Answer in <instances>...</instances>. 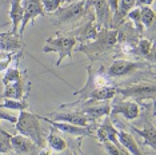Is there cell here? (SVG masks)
Wrapping results in <instances>:
<instances>
[{"instance_id":"cell-1","label":"cell","mask_w":156,"mask_h":155,"mask_svg":"<svg viewBox=\"0 0 156 155\" xmlns=\"http://www.w3.org/2000/svg\"><path fill=\"white\" fill-rule=\"evenodd\" d=\"M15 127L19 134L30 138L37 147H44V136L40 127V119L37 115L28 111H20L19 118L15 123Z\"/></svg>"},{"instance_id":"cell-2","label":"cell","mask_w":156,"mask_h":155,"mask_svg":"<svg viewBox=\"0 0 156 155\" xmlns=\"http://www.w3.org/2000/svg\"><path fill=\"white\" fill-rule=\"evenodd\" d=\"M119 39V32L116 30H109V28H101L99 31L98 36L86 45L79 47L77 50L83 51L87 55H94V54H101L104 51H108L116 44Z\"/></svg>"},{"instance_id":"cell-3","label":"cell","mask_w":156,"mask_h":155,"mask_svg":"<svg viewBox=\"0 0 156 155\" xmlns=\"http://www.w3.org/2000/svg\"><path fill=\"white\" fill-rule=\"evenodd\" d=\"M76 44V38L72 35H64V36L49 38L45 41L43 52H56L59 55V59L56 62V66H60V63L64 58H72V51Z\"/></svg>"},{"instance_id":"cell-4","label":"cell","mask_w":156,"mask_h":155,"mask_svg":"<svg viewBox=\"0 0 156 155\" xmlns=\"http://www.w3.org/2000/svg\"><path fill=\"white\" fill-rule=\"evenodd\" d=\"M86 3L84 0L81 2L73 3V4H69L67 7H63V8H59L56 12H54V17H52V22H54L56 26L58 24H71L76 20H79L80 17H83L84 12H86Z\"/></svg>"},{"instance_id":"cell-5","label":"cell","mask_w":156,"mask_h":155,"mask_svg":"<svg viewBox=\"0 0 156 155\" xmlns=\"http://www.w3.org/2000/svg\"><path fill=\"white\" fill-rule=\"evenodd\" d=\"M116 92L122 94L126 98H132L137 100L144 99H155V83H137L132 86L124 87V88H118Z\"/></svg>"},{"instance_id":"cell-6","label":"cell","mask_w":156,"mask_h":155,"mask_svg":"<svg viewBox=\"0 0 156 155\" xmlns=\"http://www.w3.org/2000/svg\"><path fill=\"white\" fill-rule=\"evenodd\" d=\"M30 91H31V83L27 80V76H24L20 80L5 84L4 92L0 95V98L22 100V99H26L27 95L30 94Z\"/></svg>"},{"instance_id":"cell-7","label":"cell","mask_w":156,"mask_h":155,"mask_svg":"<svg viewBox=\"0 0 156 155\" xmlns=\"http://www.w3.org/2000/svg\"><path fill=\"white\" fill-rule=\"evenodd\" d=\"M147 66L145 63L140 62H132V60H126V59H118L113 60L112 64L108 67V76L111 78H119V76H126L129 75L140 68H144Z\"/></svg>"},{"instance_id":"cell-8","label":"cell","mask_w":156,"mask_h":155,"mask_svg":"<svg viewBox=\"0 0 156 155\" xmlns=\"http://www.w3.org/2000/svg\"><path fill=\"white\" fill-rule=\"evenodd\" d=\"M23 20L20 24V31L19 35L22 36L28 23H34L37 16H44V9L41 5L40 0H24L23 3Z\"/></svg>"},{"instance_id":"cell-9","label":"cell","mask_w":156,"mask_h":155,"mask_svg":"<svg viewBox=\"0 0 156 155\" xmlns=\"http://www.w3.org/2000/svg\"><path fill=\"white\" fill-rule=\"evenodd\" d=\"M140 108L136 102H129V100H116L111 107V114L112 115H123L128 121H133L139 116Z\"/></svg>"},{"instance_id":"cell-10","label":"cell","mask_w":156,"mask_h":155,"mask_svg":"<svg viewBox=\"0 0 156 155\" xmlns=\"http://www.w3.org/2000/svg\"><path fill=\"white\" fill-rule=\"evenodd\" d=\"M40 121H45L48 122L49 124L52 126L54 128H56L58 131L69 134L72 136H88L91 135V131L88 127H81V126H75L71 124V123H66V122H58V121H52L49 118H44V116H39Z\"/></svg>"},{"instance_id":"cell-11","label":"cell","mask_w":156,"mask_h":155,"mask_svg":"<svg viewBox=\"0 0 156 155\" xmlns=\"http://www.w3.org/2000/svg\"><path fill=\"white\" fill-rule=\"evenodd\" d=\"M9 142H11L12 151H15V153L19 155H30V154L36 153V151L40 149V147H37L30 138L22 135V134H19V135H11Z\"/></svg>"},{"instance_id":"cell-12","label":"cell","mask_w":156,"mask_h":155,"mask_svg":"<svg viewBox=\"0 0 156 155\" xmlns=\"http://www.w3.org/2000/svg\"><path fill=\"white\" fill-rule=\"evenodd\" d=\"M52 121H58V122H66V123H71V124L75 126H81V127H88L91 119L87 115H84L80 111H73V112H56V114H51L49 115Z\"/></svg>"},{"instance_id":"cell-13","label":"cell","mask_w":156,"mask_h":155,"mask_svg":"<svg viewBox=\"0 0 156 155\" xmlns=\"http://www.w3.org/2000/svg\"><path fill=\"white\" fill-rule=\"evenodd\" d=\"M94 7L98 19V27L100 30L101 28H107L111 24V19H112V12L108 5V2L107 0H94Z\"/></svg>"},{"instance_id":"cell-14","label":"cell","mask_w":156,"mask_h":155,"mask_svg":"<svg viewBox=\"0 0 156 155\" xmlns=\"http://www.w3.org/2000/svg\"><path fill=\"white\" fill-rule=\"evenodd\" d=\"M98 138L100 142H111L116 146H119L118 140V130L115 128V126L112 124V121L109 118H105V121L103 122V124L98 128Z\"/></svg>"},{"instance_id":"cell-15","label":"cell","mask_w":156,"mask_h":155,"mask_svg":"<svg viewBox=\"0 0 156 155\" xmlns=\"http://www.w3.org/2000/svg\"><path fill=\"white\" fill-rule=\"evenodd\" d=\"M80 112H83L84 115H87L91 121H95V119H99V118H103V116L108 115L111 112V106H109L107 102H96L95 104H91L88 103L86 107H81Z\"/></svg>"},{"instance_id":"cell-16","label":"cell","mask_w":156,"mask_h":155,"mask_svg":"<svg viewBox=\"0 0 156 155\" xmlns=\"http://www.w3.org/2000/svg\"><path fill=\"white\" fill-rule=\"evenodd\" d=\"M23 0H11L9 3V16L12 20V34H19V26L23 20Z\"/></svg>"},{"instance_id":"cell-17","label":"cell","mask_w":156,"mask_h":155,"mask_svg":"<svg viewBox=\"0 0 156 155\" xmlns=\"http://www.w3.org/2000/svg\"><path fill=\"white\" fill-rule=\"evenodd\" d=\"M118 140L129 155H144L139 149V146H137V142L131 134L118 130Z\"/></svg>"},{"instance_id":"cell-18","label":"cell","mask_w":156,"mask_h":155,"mask_svg":"<svg viewBox=\"0 0 156 155\" xmlns=\"http://www.w3.org/2000/svg\"><path fill=\"white\" fill-rule=\"evenodd\" d=\"M118 94L116 92V88L112 86H100V87H96L94 91H91L88 94L87 98H90L91 102H107V100H111L115 95Z\"/></svg>"},{"instance_id":"cell-19","label":"cell","mask_w":156,"mask_h":155,"mask_svg":"<svg viewBox=\"0 0 156 155\" xmlns=\"http://www.w3.org/2000/svg\"><path fill=\"white\" fill-rule=\"evenodd\" d=\"M20 40L17 35L9 34H0V51L3 52H15L20 50Z\"/></svg>"},{"instance_id":"cell-20","label":"cell","mask_w":156,"mask_h":155,"mask_svg":"<svg viewBox=\"0 0 156 155\" xmlns=\"http://www.w3.org/2000/svg\"><path fill=\"white\" fill-rule=\"evenodd\" d=\"M133 130L144 139V142L147 143L148 146H151L152 149H155L156 147V134H155V127L154 126H150V127L145 126V128H143V130L133 127Z\"/></svg>"},{"instance_id":"cell-21","label":"cell","mask_w":156,"mask_h":155,"mask_svg":"<svg viewBox=\"0 0 156 155\" xmlns=\"http://www.w3.org/2000/svg\"><path fill=\"white\" fill-rule=\"evenodd\" d=\"M30 107L27 99H5L3 103H0V108H7V110H17V111H26Z\"/></svg>"},{"instance_id":"cell-22","label":"cell","mask_w":156,"mask_h":155,"mask_svg":"<svg viewBox=\"0 0 156 155\" xmlns=\"http://www.w3.org/2000/svg\"><path fill=\"white\" fill-rule=\"evenodd\" d=\"M48 146L55 151H64L67 149V142L64 138H62L60 135H58L56 132H51L48 135Z\"/></svg>"},{"instance_id":"cell-23","label":"cell","mask_w":156,"mask_h":155,"mask_svg":"<svg viewBox=\"0 0 156 155\" xmlns=\"http://www.w3.org/2000/svg\"><path fill=\"white\" fill-rule=\"evenodd\" d=\"M99 31H100V28H99L98 26H94V23L92 22L87 23L80 31L81 40H94V39L98 36Z\"/></svg>"},{"instance_id":"cell-24","label":"cell","mask_w":156,"mask_h":155,"mask_svg":"<svg viewBox=\"0 0 156 155\" xmlns=\"http://www.w3.org/2000/svg\"><path fill=\"white\" fill-rule=\"evenodd\" d=\"M152 50H154V45H152L151 40H148V39H140V40L137 41V51H139V54L141 56H144V58H150L151 60H154Z\"/></svg>"},{"instance_id":"cell-25","label":"cell","mask_w":156,"mask_h":155,"mask_svg":"<svg viewBox=\"0 0 156 155\" xmlns=\"http://www.w3.org/2000/svg\"><path fill=\"white\" fill-rule=\"evenodd\" d=\"M139 9H140V20L143 27L145 28L151 27L155 20V12L152 11L150 7H139Z\"/></svg>"},{"instance_id":"cell-26","label":"cell","mask_w":156,"mask_h":155,"mask_svg":"<svg viewBox=\"0 0 156 155\" xmlns=\"http://www.w3.org/2000/svg\"><path fill=\"white\" fill-rule=\"evenodd\" d=\"M26 76V72H22L19 68H8L4 74V78H3V83L8 84L12 82H16V80H20Z\"/></svg>"},{"instance_id":"cell-27","label":"cell","mask_w":156,"mask_h":155,"mask_svg":"<svg viewBox=\"0 0 156 155\" xmlns=\"http://www.w3.org/2000/svg\"><path fill=\"white\" fill-rule=\"evenodd\" d=\"M135 8V0H119V5H118V19H124L126 15L128 13L131 9Z\"/></svg>"},{"instance_id":"cell-28","label":"cell","mask_w":156,"mask_h":155,"mask_svg":"<svg viewBox=\"0 0 156 155\" xmlns=\"http://www.w3.org/2000/svg\"><path fill=\"white\" fill-rule=\"evenodd\" d=\"M9 139H11V135L0 127V154H7L12 150Z\"/></svg>"},{"instance_id":"cell-29","label":"cell","mask_w":156,"mask_h":155,"mask_svg":"<svg viewBox=\"0 0 156 155\" xmlns=\"http://www.w3.org/2000/svg\"><path fill=\"white\" fill-rule=\"evenodd\" d=\"M103 144H104V149L107 151L108 155H129L122 144L116 146V144H113L111 142H104Z\"/></svg>"},{"instance_id":"cell-30","label":"cell","mask_w":156,"mask_h":155,"mask_svg":"<svg viewBox=\"0 0 156 155\" xmlns=\"http://www.w3.org/2000/svg\"><path fill=\"white\" fill-rule=\"evenodd\" d=\"M41 5H43L44 12L54 13L60 8L62 5V0H40Z\"/></svg>"},{"instance_id":"cell-31","label":"cell","mask_w":156,"mask_h":155,"mask_svg":"<svg viewBox=\"0 0 156 155\" xmlns=\"http://www.w3.org/2000/svg\"><path fill=\"white\" fill-rule=\"evenodd\" d=\"M127 15H128V17L133 22L135 27H136V30L139 31V32H141L144 27H143V24H141V20H140V9H139V7H136V8H132L128 13H127Z\"/></svg>"},{"instance_id":"cell-32","label":"cell","mask_w":156,"mask_h":155,"mask_svg":"<svg viewBox=\"0 0 156 155\" xmlns=\"http://www.w3.org/2000/svg\"><path fill=\"white\" fill-rule=\"evenodd\" d=\"M11 52H3L0 51V71H4L11 62Z\"/></svg>"},{"instance_id":"cell-33","label":"cell","mask_w":156,"mask_h":155,"mask_svg":"<svg viewBox=\"0 0 156 155\" xmlns=\"http://www.w3.org/2000/svg\"><path fill=\"white\" fill-rule=\"evenodd\" d=\"M0 121H7V122H9V123H13L15 124L16 121H17V118L15 115H12V114H9L8 111H5V110H2L0 108Z\"/></svg>"},{"instance_id":"cell-34","label":"cell","mask_w":156,"mask_h":155,"mask_svg":"<svg viewBox=\"0 0 156 155\" xmlns=\"http://www.w3.org/2000/svg\"><path fill=\"white\" fill-rule=\"evenodd\" d=\"M108 2V5L109 8H111V12L113 15H116V12H118V5H119V0H107Z\"/></svg>"},{"instance_id":"cell-35","label":"cell","mask_w":156,"mask_h":155,"mask_svg":"<svg viewBox=\"0 0 156 155\" xmlns=\"http://www.w3.org/2000/svg\"><path fill=\"white\" fill-rule=\"evenodd\" d=\"M154 3V0H135V5L136 7H148Z\"/></svg>"},{"instance_id":"cell-36","label":"cell","mask_w":156,"mask_h":155,"mask_svg":"<svg viewBox=\"0 0 156 155\" xmlns=\"http://www.w3.org/2000/svg\"><path fill=\"white\" fill-rule=\"evenodd\" d=\"M66 2H69V0H62V3H66Z\"/></svg>"},{"instance_id":"cell-37","label":"cell","mask_w":156,"mask_h":155,"mask_svg":"<svg viewBox=\"0 0 156 155\" xmlns=\"http://www.w3.org/2000/svg\"><path fill=\"white\" fill-rule=\"evenodd\" d=\"M72 155H77V154H76V153H73V154H72Z\"/></svg>"},{"instance_id":"cell-38","label":"cell","mask_w":156,"mask_h":155,"mask_svg":"<svg viewBox=\"0 0 156 155\" xmlns=\"http://www.w3.org/2000/svg\"><path fill=\"white\" fill-rule=\"evenodd\" d=\"M0 155H7V154H0Z\"/></svg>"}]
</instances>
